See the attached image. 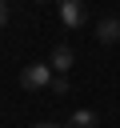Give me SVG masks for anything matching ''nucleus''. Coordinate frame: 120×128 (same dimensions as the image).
<instances>
[{
  "mask_svg": "<svg viewBox=\"0 0 120 128\" xmlns=\"http://www.w3.org/2000/svg\"><path fill=\"white\" fill-rule=\"evenodd\" d=\"M20 84H24L28 92H44V88L52 84V64H28V68L20 72Z\"/></svg>",
  "mask_w": 120,
  "mask_h": 128,
  "instance_id": "obj_1",
  "label": "nucleus"
},
{
  "mask_svg": "<svg viewBox=\"0 0 120 128\" xmlns=\"http://www.w3.org/2000/svg\"><path fill=\"white\" fill-rule=\"evenodd\" d=\"M60 20H64L68 28H80V24L88 20V8H84V0H60Z\"/></svg>",
  "mask_w": 120,
  "mask_h": 128,
  "instance_id": "obj_2",
  "label": "nucleus"
},
{
  "mask_svg": "<svg viewBox=\"0 0 120 128\" xmlns=\"http://www.w3.org/2000/svg\"><path fill=\"white\" fill-rule=\"evenodd\" d=\"M48 64H52V72H72V64H76V52H72L68 44H56Z\"/></svg>",
  "mask_w": 120,
  "mask_h": 128,
  "instance_id": "obj_3",
  "label": "nucleus"
},
{
  "mask_svg": "<svg viewBox=\"0 0 120 128\" xmlns=\"http://www.w3.org/2000/svg\"><path fill=\"white\" fill-rule=\"evenodd\" d=\"M96 40H100V44H116V40H120V20H116V16H104V20L96 24Z\"/></svg>",
  "mask_w": 120,
  "mask_h": 128,
  "instance_id": "obj_4",
  "label": "nucleus"
},
{
  "mask_svg": "<svg viewBox=\"0 0 120 128\" xmlns=\"http://www.w3.org/2000/svg\"><path fill=\"white\" fill-rule=\"evenodd\" d=\"M68 128H100V116H96L92 108H76V112L68 116Z\"/></svg>",
  "mask_w": 120,
  "mask_h": 128,
  "instance_id": "obj_5",
  "label": "nucleus"
},
{
  "mask_svg": "<svg viewBox=\"0 0 120 128\" xmlns=\"http://www.w3.org/2000/svg\"><path fill=\"white\" fill-rule=\"evenodd\" d=\"M8 24V0H0V28Z\"/></svg>",
  "mask_w": 120,
  "mask_h": 128,
  "instance_id": "obj_6",
  "label": "nucleus"
},
{
  "mask_svg": "<svg viewBox=\"0 0 120 128\" xmlns=\"http://www.w3.org/2000/svg\"><path fill=\"white\" fill-rule=\"evenodd\" d=\"M36 128H60V124H52V120H44V124H36Z\"/></svg>",
  "mask_w": 120,
  "mask_h": 128,
  "instance_id": "obj_7",
  "label": "nucleus"
},
{
  "mask_svg": "<svg viewBox=\"0 0 120 128\" xmlns=\"http://www.w3.org/2000/svg\"><path fill=\"white\" fill-rule=\"evenodd\" d=\"M36 4H48V0H36Z\"/></svg>",
  "mask_w": 120,
  "mask_h": 128,
  "instance_id": "obj_8",
  "label": "nucleus"
}]
</instances>
